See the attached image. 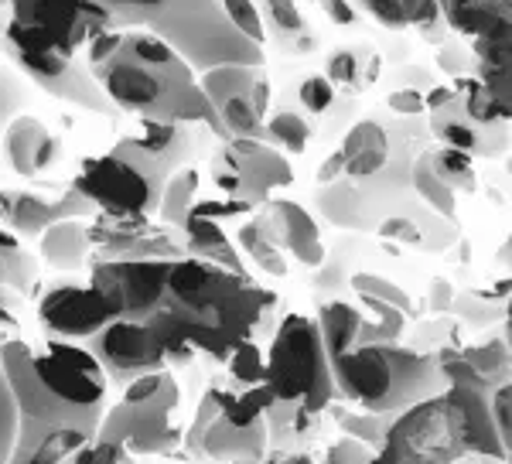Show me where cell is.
<instances>
[{"label": "cell", "mask_w": 512, "mask_h": 464, "mask_svg": "<svg viewBox=\"0 0 512 464\" xmlns=\"http://www.w3.org/2000/svg\"><path fill=\"white\" fill-rule=\"evenodd\" d=\"M263 294L246 273L205 260H175L161 308L147 318L168 366H188L198 352L226 359L250 338Z\"/></svg>", "instance_id": "1"}, {"label": "cell", "mask_w": 512, "mask_h": 464, "mask_svg": "<svg viewBox=\"0 0 512 464\" xmlns=\"http://www.w3.org/2000/svg\"><path fill=\"white\" fill-rule=\"evenodd\" d=\"M99 89L117 110L154 123H212L222 134L209 99L198 89L195 72L181 62L168 41L147 28L123 31L120 52L93 72Z\"/></svg>", "instance_id": "2"}, {"label": "cell", "mask_w": 512, "mask_h": 464, "mask_svg": "<svg viewBox=\"0 0 512 464\" xmlns=\"http://www.w3.org/2000/svg\"><path fill=\"white\" fill-rule=\"evenodd\" d=\"M332 383L366 413H400L427 396L444 393V376L434 355L400 345H355L332 362Z\"/></svg>", "instance_id": "3"}, {"label": "cell", "mask_w": 512, "mask_h": 464, "mask_svg": "<svg viewBox=\"0 0 512 464\" xmlns=\"http://www.w3.org/2000/svg\"><path fill=\"white\" fill-rule=\"evenodd\" d=\"M263 386L274 396L270 413L291 410L297 420H304L325 410L335 393V383L315 318L287 314L284 325L277 328L267 362H263Z\"/></svg>", "instance_id": "4"}, {"label": "cell", "mask_w": 512, "mask_h": 464, "mask_svg": "<svg viewBox=\"0 0 512 464\" xmlns=\"http://www.w3.org/2000/svg\"><path fill=\"white\" fill-rule=\"evenodd\" d=\"M147 31L168 41L192 72L216 69V65H256V69H263V48L239 35L219 0H178Z\"/></svg>", "instance_id": "5"}, {"label": "cell", "mask_w": 512, "mask_h": 464, "mask_svg": "<svg viewBox=\"0 0 512 464\" xmlns=\"http://www.w3.org/2000/svg\"><path fill=\"white\" fill-rule=\"evenodd\" d=\"M178 406V383L171 372H147L130 379L123 400L106 417H99L96 437L130 447L134 454H168L178 444L171 427V410Z\"/></svg>", "instance_id": "6"}, {"label": "cell", "mask_w": 512, "mask_h": 464, "mask_svg": "<svg viewBox=\"0 0 512 464\" xmlns=\"http://www.w3.org/2000/svg\"><path fill=\"white\" fill-rule=\"evenodd\" d=\"M0 369H4L14 396V410H18V441H14L11 464L28 461L41 437L52 434V430L76 427L82 434L96 437L99 410H72V406L55 400L31 372V348L21 338H11V342L0 345Z\"/></svg>", "instance_id": "7"}, {"label": "cell", "mask_w": 512, "mask_h": 464, "mask_svg": "<svg viewBox=\"0 0 512 464\" xmlns=\"http://www.w3.org/2000/svg\"><path fill=\"white\" fill-rule=\"evenodd\" d=\"M376 451L414 464H458L468 454V427L454 393L427 396L396 413Z\"/></svg>", "instance_id": "8"}, {"label": "cell", "mask_w": 512, "mask_h": 464, "mask_svg": "<svg viewBox=\"0 0 512 464\" xmlns=\"http://www.w3.org/2000/svg\"><path fill=\"white\" fill-rule=\"evenodd\" d=\"M31 372L48 393L72 410H99L106 396V372L89 348L48 342L45 352H31Z\"/></svg>", "instance_id": "9"}, {"label": "cell", "mask_w": 512, "mask_h": 464, "mask_svg": "<svg viewBox=\"0 0 512 464\" xmlns=\"http://www.w3.org/2000/svg\"><path fill=\"white\" fill-rule=\"evenodd\" d=\"M7 4L14 24L35 31L38 38L52 41L69 55L89 45V38H96L99 31L113 28L93 0H7Z\"/></svg>", "instance_id": "10"}, {"label": "cell", "mask_w": 512, "mask_h": 464, "mask_svg": "<svg viewBox=\"0 0 512 464\" xmlns=\"http://www.w3.org/2000/svg\"><path fill=\"white\" fill-rule=\"evenodd\" d=\"M291 181L294 171L287 157L263 140H233L216 157V185L239 202H267L274 188Z\"/></svg>", "instance_id": "11"}, {"label": "cell", "mask_w": 512, "mask_h": 464, "mask_svg": "<svg viewBox=\"0 0 512 464\" xmlns=\"http://www.w3.org/2000/svg\"><path fill=\"white\" fill-rule=\"evenodd\" d=\"M76 192L86 198L89 205L103 209L113 219L123 215H144L147 209L158 205V192L151 188V181L140 174L134 164H127L117 154H106L89 161L82 174L76 178Z\"/></svg>", "instance_id": "12"}, {"label": "cell", "mask_w": 512, "mask_h": 464, "mask_svg": "<svg viewBox=\"0 0 512 464\" xmlns=\"http://www.w3.org/2000/svg\"><path fill=\"white\" fill-rule=\"evenodd\" d=\"M38 318L55 338H93L120 318V301L93 284H59L41 297Z\"/></svg>", "instance_id": "13"}, {"label": "cell", "mask_w": 512, "mask_h": 464, "mask_svg": "<svg viewBox=\"0 0 512 464\" xmlns=\"http://www.w3.org/2000/svg\"><path fill=\"white\" fill-rule=\"evenodd\" d=\"M188 451L222 464H256L267 451V424L233 427L219 410V389H209L198 403L195 424L185 437Z\"/></svg>", "instance_id": "14"}, {"label": "cell", "mask_w": 512, "mask_h": 464, "mask_svg": "<svg viewBox=\"0 0 512 464\" xmlns=\"http://www.w3.org/2000/svg\"><path fill=\"white\" fill-rule=\"evenodd\" d=\"M175 260H99L89 284L120 301V318L147 321L161 308Z\"/></svg>", "instance_id": "15"}, {"label": "cell", "mask_w": 512, "mask_h": 464, "mask_svg": "<svg viewBox=\"0 0 512 464\" xmlns=\"http://www.w3.org/2000/svg\"><path fill=\"white\" fill-rule=\"evenodd\" d=\"M89 342H93L89 345V352H93L96 362L103 366L106 379H117V383H123V386H127L130 379L147 376V372L168 369L161 345L154 342L147 321L117 318L99 331V335L89 338Z\"/></svg>", "instance_id": "16"}, {"label": "cell", "mask_w": 512, "mask_h": 464, "mask_svg": "<svg viewBox=\"0 0 512 464\" xmlns=\"http://www.w3.org/2000/svg\"><path fill=\"white\" fill-rule=\"evenodd\" d=\"M4 154L21 178L41 174L62 161V140L38 120V116H14L4 134Z\"/></svg>", "instance_id": "17"}, {"label": "cell", "mask_w": 512, "mask_h": 464, "mask_svg": "<svg viewBox=\"0 0 512 464\" xmlns=\"http://www.w3.org/2000/svg\"><path fill=\"white\" fill-rule=\"evenodd\" d=\"M263 219H267L270 229H274L280 250L294 253L297 260L308 263V267H318L321 256H325V246H321L315 219H311V215L304 212L301 205L280 198V202H270V209H267Z\"/></svg>", "instance_id": "18"}, {"label": "cell", "mask_w": 512, "mask_h": 464, "mask_svg": "<svg viewBox=\"0 0 512 464\" xmlns=\"http://www.w3.org/2000/svg\"><path fill=\"white\" fill-rule=\"evenodd\" d=\"M338 154H342V164L349 178L355 181L376 178V174H383L386 164H390V137H386V130L379 127L376 120H359L349 130V137H345Z\"/></svg>", "instance_id": "19"}, {"label": "cell", "mask_w": 512, "mask_h": 464, "mask_svg": "<svg viewBox=\"0 0 512 464\" xmlns=\"http://www.w3.org/2000/svg\"><path fill=\"white\" fill-rule=\"evenodd\" d=\"M93 205L82 198L76 188H72L69 195H65V205H52L45 202V198L38 195H18L11 205V212H7V222H11L14 232H21V236H41L52 222L59 219H79V215H86Z\"/></svg>", "instance_id": "20"}, {"label": "cell", "mask_w": 512, "mask_h": 464, "mask_svg": "<svg viewBox=\"0 0 512 464\" xmlns=\"http://www.w3.org/2000/svg\"><path fill=\"white\" fill-rule=\"evenodd\" d=\"M181 229H185V250L192 256H198V260H205V263H216V267H222V270L246 273L243 263H239V253L229 246V239H226V232H222L219 222L188 212V219Z\"/></svg>", "instance_id": "21"}, {"label": "cell", "mask_w": 512, "mask_h": 464, "mask_svg": "<svg viewBox=\"0 0 512 464\" xmlns=\"http://www.w3.org/2000/svg\"><path fill=\"white\" fill-rule=\"evenodd\" d=\"M89 226L82 219H59L41 232V256L52 267L76 270L89 253Z\"/></svg>", "instance_id": "22"}, {"label": "cell", "mask_w": 512, "mask_h": 464, "mask_svg": "<svg viewBox=\"0 0 512 464\" xmlns=\"http://www.w3.org/2000/svg\"><path fill=\"white\" fill-rule=\"evenodd\" d=\"M318 325V335H321V348L328 355V366L345 355L349 348L359 345V331H362V314L352 308V304H342V301H332L318 311L315 318Z\"/></svg>", "instance_id": "23"}, {"label": "cell", "mask_w": 512, "mask_h": 464, "mask_svg": "<svg viewBox=\"0 0 512 464\" xmlns=\"http://www.w3.org/2000/svg\"><path fill=\"white\" fill-rule=\"evenodd\" d=\"M431 130L437 140H444V147H451V151H458V154H468V157L489 154V144H485L482 134H478V127H472V123L461 116L458 99L454 96L441 106V110H434Z\"/></svg>", "instance_id": "24"}, {"label": "cell", "mask_w": 512, "mask_h": 464, "mask_svg": "<svg viewBox=\"0 0 512 464\" xmlns=\"http://www.w3.org/2000/svg\"><path fill=\"white\" fill-rule=\"evenodd\" d=\"M362 11L369 14L383 28H410V24H424L437 18L441 0H355Z\"/></svg>", "instance_id": "25"}, {"label": "cell", "mask_w": 512, "mask_h": 464, "mask_svg": "<svg viewBox=\"0 0 512 464\" xmlns=\"http://www.w3.org/2000/svg\"><path fill=\"white\" fill-rule=\"evenodd\" d=\"M239 246H243L246 256H250L263 273H270V277H284L287 273L284 250H280V243H277V236L267 219L246 222V226L239 229Z\"/></svg>", "instance_id": "26"}, {"label": "cell", "mask_w": 512, "mask_h": 464, "mask_svg": "<svg viewBox=\"0 0 512 464\" xmlns=\"http://www.w3.org/2000/svg\"><path fill=\"white\" fill-rule=\"evenodd\" d=\"M195 195H198V171L192 168H175L168 174V181L161 185V195H158V212L168 226H185L188 212L195 205Z\"/></svg>", "instance_id": "27"}, {"label": "cell", "mask_w": 512, "mask_h": 464, "mask_svg": "<svg viewBox=\"0 0 512 464\" xmlns=\"http://www.w3.org/2000/svg\"><path fill=\"white\" fill-rule=\"evenodd\" d=\"M93 4L110 18L113 28L127 31V28H151L178 0H93Z\"/></svg>", "instance_id": "28"}, {"label": "cell", "mask_w": 512, "mask_h": 464, "mask_svg": "<svg viewBox=\"0 0 512 464\" xmlns=\"http://www.w3.org/2000/svg\"><path fill=\"white\" fill-rule=\"evenodd\" d=\"M454 99H458V110L472 127H495V123L509 120V106H502L478 79H468L465 86H461V96H454Z\"/></svg>", "instance_id": "29"}, {"label": "cell", "mask_w": 512, "mask_h": 464, "mask_svg": "<svg viewBox=\"0 0 512 464\" xmlns=\"http://www.w3.org/2000/svg\"><path fill=\"white\" fill-rule=\"evenodd\" d=\"M461 359L468 362V369L478 376V383L485 389L502 386L509 383V348L506 342H489V345H475V348H465L461 352Z\"/></svg>", "instance_id": "30"}, {"label": "cell", "mask_w": 512, "mask_h": 464, "mask_svg": "<svg viewBox=\"0 0 512 464\" xmlns=\"http://www.w3.org/2000/svg\"><path fill=\"white\" fill-rule=\"evenodd\" d=\"M89 441H93V434H82L76 427L52 430V434L41 437L38 447L31 451V458L24 464H72Z\"/></svg>", "instance_id": "31"}, {"label": "cell", "mask_w": 512, "mask_h": 464, "mask_svg": "<svg viewBox=\"0 0 512 464\" xmlns=\"http://www.w3.org/2000/svg\"><path fill=\"white\" fill-rule=\"evenodd\" d=\"M427 161L437 178L451 188V192H472L475 188V171H472V157L458 154L451 147H437V151H427Z\"/></svg>", "instance_id": "32"}, {"label": "cell", "mask_w": 512, "mask_h": 464, "mask_svg": "<svg viewBox=\"0 0 512 464\" xmlns=\"http://www.w3.org/2000/svg\"><path fill=\"white\" fill-rule=\"evenodd\" d=\"M35 277V260L18 246L11 232L0 229V287L24 290Z\"/></svg>", "instance_id": "33"}, {"label": "cell", "mask_w": 512, "mask_h": 464, "mask_svg": "<svg viewBox=\"0 0 512 464\" xmlns=\"http://www.w3.org/2000/svg\"><path fill=\"white\" fill-rule=\"evenodd\" d=\"M263 134L274 140V144L284 147V151L301 154L304 147H308V140H311V123L304 120L301 113H294V110H280V113H274L267 120Z\"/></svg>", "instance_id": "34"}, {"label": "cell", "mask_w": 512, "mask_h": 464, "mask_svg": "<svg viewBox=\"0 0 512 464\" xmlns=\"http://www.w3.org/2000/svg\"><path fill=\"white\" fill-rule=\"evenodd\" d=\"M414 188H417L420 198H424L427 205H434L437 212L454 215V192L434 174L431 161H427V154H420L417 164H414Z\"/></svg>", "instance_id": "35"}, {"label": "cell", "mask_w": 512, "mask_h": 464, "mask_svg": "<svg viewBox=\"0 0 512 464\" xmlns=\"http://www.w3.org/2000/svg\"><path fill=\"white\" fill-rule=\"evenodd\" d=\"M222 11H226V18L233 21V28L239 35H246L253 41V45L263 48V41H267V28H263V18H260V7L253 4V0H219Z\"/></svg>", "instance_id": "36"}, {"label": "cell", "mask_w": 512, "mask_h": 464, "mask_svg": "<svg viewBox=\"0 0 512 464\" xmlns=\"http://www.w3.org/2000/svg\"><path fill=\"white\" fill-rule=\"evenodd\" d=\"M226 362H229V376L236 379V383H243V386H256V383H263V355H260V348H256V342H239L233 352L226 355Z\"/></svg>", "instance_id": "37"}, {"label": "cell", "mask_w": 512, "mask_h": 464, "mask_svg": "<svg viewBox=\"0 0 512 464\" xmlns=\"http://www.w3.org/2000/svg\"><path fill=\"white\" fill-rule=\"evenodd\" d=\"M24 103H28L24 82L18 79V72H14L11 65L0 62V134H4L7 123H11L14 116H21Z\"/></svg>", "instance_id": "38"}, {"label": "cell", "mask_w": 512, "mask_h": 464, "mask_svg": "<svg viewBox=\"0 0 512 464\" xmlns=\"http://www.w3.org/2000/svg\"><path fill=\"white\" fill-rule=\"evenodd\" d=\"M14 441H18V410H14L11 386H7V376L0 369V464H11Z\"/></svg>", "instance_id": "39"}, {"label": "cell", "mask_w": 512, "mask_h": 464, "mask_svg": "<svg viewBox=\"0 0 512 464\" xmlns=\"http://www.w3.org/2000/svg\"><path fill=\"white\" fill-rule=\"evenodd\" d=\"M352 284H355V290H359L362 297L383 301V304H390V308H396V311H407L410 308V297L403 294V290L396 287L393 280H386V277H376V273H359Z\"/></svg>", "instance_id": "40"}, {"label": "cell", "mask_w": 512, "mask_h": 464, "mask_svg": "<svg viewBox=\"0 0 512 464\" xmlns=\"http://www.w3.org/2000/svg\"><path fill=\"white\" fill-rule=\"evenodd\" d=\"M335 82L325 79V76H308L301 82V89H297V99H301V106L308 113H328L335 103Z\"/></svg>", "instance_id": "41"}, {"label": "cell", "mask_w": 512, "mask_h": 464, "mask_svg": "<svg viewBox=\"0 0 512 464\" xmlns=\"http://www.w3.org/2000/svg\"><path fill=\"white\" fill-rule=\"evenodd\" d=\"M72 464H134V461H130V454L123 444L99 441V437H93V441L76 454V461Z\"/></svg>", "instance_id": "42"}, {"label": "cell", "mask_w": 512, "mask_h": 464, "mask_svg": "<svg viewBox=\"0 0 512 464\" xmlns=\"http://www.w3.org/2000/svg\"><path fill=\"white\" fill-rule=\"evenodd\" d=\"M120 45H123V31H120V28H106V31H99L96 38H89L86 69H89V72H96L99 65H106L113 55L120 52Z\"/></svg>", "instance_id": "43"}, {"label": "cell", "mask_w": 512, "mask_h": 464, "mask_svg": "<svg viewBox=\"0 0 512 464\" xmlns=\"http://www.w3.org/2000/svg\"><path fill=\"white\" fill-rule=\"evenodd\" d=\"M328 76L335 82H342V86H359L362 79V55L355 52V48H342V52H335L328 58Z\"/></svg>", "instance_id": "44"}, {"label": "cell", "mask_w": 512, "mask_h": 464, "mask_svg": "<svg viewBox=\"0 0 512 464\" xmlns=\"http://www.w3.org/2000/svg\"><path fill=\"white\" fill-rule=\"evenodd\" d=\"M489 413L492 424L499 430V441L509 447V434H512V400H509V383L495 386L489 393Z\"/></svg>", "instance_id": "45"}, {"label": "cell", "mask_w": 512, "mask_h": 464, "mask_svg": "<svg viewBox=\"0 0 512 464\" xmlns=\"http://www.w3.org/2000/svg\"><path fill=\"white\" fill-rule=\"evenodd\" d=\"M369 447L362 444V441H355V437H338V441L328 447V454H325V464H369Z\"/></svg>", "instance_id": "46"}, {"label": "cell", "mask_w": 512, "mask_h": 464, "mask_svg": "<svg viewBox=\"0 0 512 464\" xmlns=\"http://www.w3.org/2000/svg\"><path fill=\"white\" fill-rule=\"evenodd\" d=\"M379 232L390 239H400V243H420V226H414L410 219H403V215H393V219H386Z\"/></svg>", "instance_id": "47"}, {"label": "cell", "mask_w": 512, "mask_h": 464, "mask_svg": "<svg viewBox=\"0 0 512 464\" xmlns=\"http://www.w3.org/2000/svg\"><path fill=\"white\" fill-rule=\"evenodd\" d=\"M328 11V18H332L335 24H352L355 21V7L349 4V0H321Z\"/></svg>", "instance_id": "48"}, {"label": "cell", "mask_w": 512, "mask_h": 464, "mask_svg": "<svg viewBox=\"0 0 512 464\" xmlns=\"http://www.w3.org/2000/svg\"><path fill=\"white\" fill-rule=\"evenodd\" d=\"M390 106L396 113H420L424 110V99L417 93H396V96H390Z\"/></svg>", "instance_id": "49"}, {"label": "cell", "mask_w": 512, "mask_h": 464, "mask_svg": "<svg viewBox=\"0 0 512 464\" xmlns=\"http://www.w3.org/2000/svg\"><path fill=\"white\" fill-rule=\"evenodd\" d=\"M345 171V164H342V154H332V157H328V161H325V168H321V174H318V178L321 181H325V185H332V181L338 178V174H342Z\"/></svg>", "instance_id": "50"}, {"label": "cell", "mask_w": 512, "mask_h": 464, "mask_svg": "<svg viewBox=\"0 0 512 464\" xmlns=\"http://www.w3.org/2000/svg\"><path fill=\"white\" fill-rule=\"evenodd\" d=\"M369 464H414V461H407V458H393V454L376 451L373 458H369Z\"/></svg>", "instance_id": "51"}, {"label": "cell", "mask_w": 512, "mask_h": 464, "mask_svg": "<svg viewBox=\"0 0 512 464\" xmlns=\"http://www.w3.org/2000/svg\"><path fill=\"white\" fill-rule=\"evenodd\" d=\"M308 4H311V0H308Z\"/></svg>", "instance_id": "52"}]
</instances>
